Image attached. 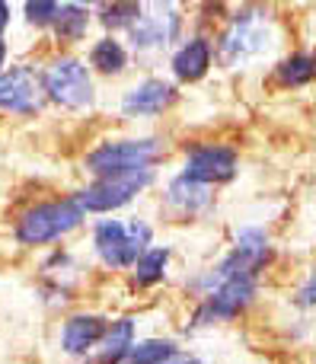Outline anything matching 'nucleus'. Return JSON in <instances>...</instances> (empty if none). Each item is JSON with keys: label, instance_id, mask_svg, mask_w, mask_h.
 <instances>
[{"label": "nucleus", "instance_id": "nucleus-15", "mask_svg": "<svg viewBox=\"0 0 316 364\" xmlns=\"http://www.w3.org/2000/svg\"><path fill=\"white\" fill-rule=\"evenodd\" d=\"M134 346V320L131 316H121V320L109 323L106 333L99 339V364H119L121 355Z\"/></svg>", "mask_w": 316, "mask_h": 364}, {"label": "nucleus", "instance_id": "nucleus-26", "mask_svg": "<svg viewBox=\"0 0 316 364\" xmlns=\"http://www.w3.org/2000/svg\"><path fill=\"white\" fill-rule=\"evenodd\" d=\"M170 364H202V361H195V358H182V361H170Z\"/></svg>", "mask_w": 316, "mask_h": 364}, {"label": "nucleus", "instance_id": "nucleus-18", "mask_svg": "<svg viewBox=\"0 0 316 364\" xmlns=\"http://www.w3.org/2000/svg\"><path fill=\"white\" fill-rule=\"evenodd\" d=\"M89 64H93L99 74L115 77V74H121V70L128 68V51L115 36H102L99 42L89 48Z\"/></svg>", "mask_w": 316, "mask_h": 364}, {"label": "nucleus", "instance_id": "nucleus-5", "mask_svg": "<svg viewBox=\"0 0 316 364\" xmlns=\"http://www.w3.org/2000/svg\"><path fill=\"white\" fill-rule=\"evenodd\" d=\"M153 182V170H138V173H115V176H99L93 179L87 188L74 195L77 205L83 208V214H106L125 208L134 195H141Z\"/></svg>", "mask_w": 316, "mask_h": 364}, {"label": "nucleus", "instance_id": "nucleus-24", "mask_svg": "<svg viewBox=\"0 0 316 364\" xmlns=\"http://www.w3.org/2000/svg\"><path fill=\"white\" fill-rule=\"evenodd\" d=\"M6 26H10V4H4V0H0V32H4Z\"/></svg>", "mask_w": 316, "mask_h": 364}, {"label": "nucleus", "instance_id": "nucleus-17", "mask_svg": "<svg viewBox=\"0 0 316 364\" xmlns=\"http://www.w3.org/2000/svg\"><path fill=\"white\" fill-rule=\"evenodd\" d=\"M51 29H55L58 42H67V45L80 42V38L87 36V29H89V6H83V4H61V10H58Z\"/></svg>", "mask_w": 316, "mask_h": 364}, {"label": "nucleus", "instance_id": "nucleus-21", "mask_svg": "<svg viewBox=\"0 0 316 364\" xmlns=\"http://www.w3.org/2000/svg\"><path fill=\"white\" fill-rule=\"evenodd\" d=\"M138 16H141V4H106L99 23L106 29H128Z\"/></svg>", "mask_w": 316, "mask_h": 364}, {"label": "nucleus", "instance_id": "nucleus-6", "mask_svg": "<svg viewBox=\"0 0 316 364\" xmlns=\"http://www.w3.org/2000/svg\"><path fill=\"white\" fill-rule=\"evenodd\" d=\"M259 275H230L217 282L208 294H202V304L195 310V326H208L214 320H236L253 304Z\"/></svg>", "mask_w": 316, "mask_h": 364}, {"label": "nucleus", "instance_id": "nucleus-25", "mask_svg": "<svg viewBox=\"0 0 316 364\" xmlns=\"http://www.w3.org/2000/svg\"><path fill=\"white\" fill-rule=\"evenodd\" d=\"M4 61H6V42L0 38V68H4Z\"/></svg>", "mask_w": 316, "mask_h": 364}, {"label": "nucleus", "instance_id": "nucleus-4", "mask_svg": "<svg viewBox=\"0 0 316 364\" xmlns=\"http://www.w3.org/2000/svg\"><path fill=\"white\" fill-rule=\"evenodd\" d=\"M42 93L64 109H87L93 106V77L80 58H51L42 70Z\"/></svg>", "mask_w": 316, "mask_h": 364}, {"label": "nucleus", "instance_id": "nucleus-7", "mask_svg": "<svg viewBox=\"0 0 316 364\" xmlns=\"http://www.w3.org/2000/svg\"><path fill=\"white\" fill-rule=\"evenodd\" d=\"M268 48V26L256 10H240L217 42V55L224 64H240L243 58Z\"/></svg>", "mask_w": 316, "mask_h": 364}, {"label": "nucleus", "instance_id": "nucleus-13", "mask_svg": "<svg viewBox=\"0 0 316 364\" xmlns=\"http://www.w3.org/2000/svg\"><path fill=\"white\" fill-rule=\"evenodd\" d=\"M214 195H211L208 186L202 182H192L185 176H176L166 186V208L179 214V218H198L202 211H208Z\"/></svg>", "mask_w": 316, "mask_h": 364}, {"label": "nucleus", "instance_id": "nucleus-22", "mask_svg": "<svg viewBox=\"0 0 316 364\" xmlns=\"http://www.w3.org/2000/svg\"><path fill=\"white\" fill-rule=\"evenodd\" d=\"M58 10H61V4H55V0H32V4H26V19L38 29H45V26L55 23Z\"/></svg>", "mask_w": 316, "mask_h": 364}, {"label": "nucleus", "instance_id": "nucleus-10", "mask_svg": "<svg viewBox=\"0 0 316 364\" xmlns=\"http://www.w3.org/2000/svg\"><path fill=\"white\" fill-rule=\"evenodd\" d=\"M42 77L29 64L0 70V109L4 112L36 115L42 109Z\"/></svg>", "mask_w": 316, "mask_h": 364}, {"label": "nucleus", "instance_id": "nucleus-23", "mask_svg": "<svg viewBox=\"0 0 316 364\" xmlns=\"http://www.w3.org/2000/svg\"><path fill=\"white\" fill-rule=\"evenodd\" d=\"M313 304V282L304 284V291H300V307H310Z\"/></svg>", "mask_w": 316, "mask_h": 364}, {"label": "nucleus", "instance_id": "nucleus-12", "mask_svg": "<svg viewBox=\"0 0 316 364\" xmlns=\"http://www.w3.org/2000/svg\"><path fill=\"white\" fill-rule=\"evenodd\" d=\"M106 326H109V320L99 314L67 316V323H64V329H61V348L67 355H74V358H83V355H89L96 346H99Z\"/></svg>", "mask_w": 316, "mask_h": 364}, {"label": "nucleus", "instance_id": "nucleus-2", "mask_svg": "<svg viewBox=\"0 0 316 364\" xmlns=\"http://www.w3.org/2000/svg\"><path fill=\"white\" fill-rule=\"evenodd\" d=\"M83 208L77 205L74 195L67 198H58V201H42V205L29 208V211L19 214L16 227V243L23 246H45V243H55V240L67 237L70 230L83 224Z\"/></svg>", "mask_w": 316, "mask_h": 364}, {"label": "nucleus", "instance_id": "nucleus-16", "mask_svg": "<svg viewBox=\"0 0 316 364\" xmlns=\"http://www.w3.org/2000/svg\"><path fill=\"white\" fill-rule=\"evenodd\" d=\"M166 265H170V246H151L131 265V282L138 288H153L166 278Z\"/></svg>", "mask_w": 316, "mask_h": 364}, {"label": "nucleus", "instance_id": "nucleus-11", "mask_svg": "<svg viewBox=\"0 0 316 364\" xmlns=\"http://www.w3.org/2000/svg\"><path fill=\"white\" fill-rule=\"evenodd\" d=\"M176 87L166 80H160V77H147V80H141L138 87H131L125 93V100H121V112L128 115V119H147V115H160L166 112V109L176 102Z\"/></svg>", "mask_w": 316, "mask_h": 364}, {"label": "nucleus", "instance_id": "nucleus-3", "mask_svg": "<svg viewBox=\"0 0 316 364\" xmlns=\"http://www.w3.org/2000/svg\"><path fill=\"white\" fill-rule=\"evenodd\" d=\"M163 160V141L160 138H121V141H102L99 147L83 157L87 173L99 176H115V173H138L153 170V164Z\"/></svg>", "mask_w": 316, "mask_h": 364}, {"label": "nucleus", "instance_id": "nucleus-19", "mask_svg": "<svg viewBox=\"0 0 316 364\" xmlns=\"http://www.w3.org/2000/svg\"><path fill=\"white\" fill-rule=\"evenodd\" d=\"M179 355L176 342L170 339H144V342H134L125 355H121L119 364H170Z\"/></svg>", "mask_w": 316, "mask_h": 364}, {"label": "nucleus", "instance_id": "nucleus-9", "mask_svg": "<svg viewBox=\"0 0 316 364\" xmlns=\"http://www.w3.org/2000/svg\"><path fill=\"white\" fill-rule=\"evenodd\" d=\"M236 157L234 147H224V144H198L189 151L185 157V170L179 176L192 179V182H202V186H217V182H230L236 176Z\"/></svg>", "mask_w": 316, "mask_h": 364}, {"label": "nucleus", "instance_id": "nucleus-20", "mask_svg": "<svg viewBox=\"0 0 316 364\" xmlns=\"http://www.w3.org/2000/svg\"><path fill=\"white\" fill-rule=\"evenodd\" d=\"M313 58L304 55V51H298V55L285 58V61L275 68V74H278V83L281 87H307V83L313 80Z\"/></svg>", "mask_w": 316, "mask_h": 364}, {"label": "nucleus", "instance_id": "nucleus-1", "mask_svg": "<svg viewBox=\"0 0 316 364\" xmlns=\"http://www.w3.org/2000/svg\"><path fill=\"white\" fill-rule=\"evenodd\" d=\"M153 227L144 218L131 220H99L93 227V250L106 269H131L144 250H151Z\"/></svg>", "mask_w": 316, "mask_h": 364}, {"label": "nucleus", "instance_id": "nucleus-14", "mask_svg": "<svg viewBox=\"0 0 316 364\" xmlns=\"http://www.w3.org/2000/svg\"><path fill=\"white\" fill-rule=\"evenodd\" d=\"M211 58H214V48L205 36H195L182 45V48L173 55V74L179 77L182 83H195L208 74Z\"/></svg>", "mask_w": 316, "mask_h": 364}, {"label": "nucleus", "instance_id": "nucleus-8", "mask_svg": "<svg viewBox=\"0 0 316 364\" xmlns=\"http://www.w3.org/2000/svg\"><path fill=\"white\" fill-rule=\"evenodd\" d=\"M182 32V16L176 13V6H153L151 13L141 6V16L128 26V42L138 51H151V48H166L173 45Z\"/></svg>", "mask_w": 316, "mask_h": 364}]
</instances>
